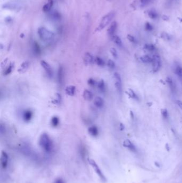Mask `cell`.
<instances>
[{
    "instance_id": "30",
    "label": "cell",
    "mask_w": 182,
    "mask_h": 183,
    "mask_svg": "<svg viewBox=\"0 0 182 183\" xmlns=\"http://www.w3.org/2000/svg\"><path fill=\"white\" fill-rule=\"evenodd\" d=\"M175 73H176L179 77L182 79V67L177 66L175 70Z\"/></svg>"
},
{
    "instance_id": "4",
    "label": "cell",
    "mask_w": 182,
    "mask_h": 183,
    "mask_svg": "<svg viewBox=\"0 0 182 183\" xmlns=\"http://www.w3.org/2000/svg\"><path fill=\"white\" fill-rule=\"evenodd\" d=\"M152 0H134L131 4V6L135 10L143 8L147 6Z\"/></svg>"
},
{
    "instance_id": "14",
    "label": "cell",
    "mask_w": 182,
    "mask_h": 183,
    "mask_svg": "<svg viewBox=\"0 0 182 183\" xmlns=\"http://www.w3.org/2000/svg\"><path fill=\"white\" fill-rule=\"evenodd\" d=\"M117 29V23L116 22H113L110 25L109 28L108 29V34L110 37H113L115 34V31Z\"/></svg>"
},
{
    "instance_id": "3",
    "label": "cell",
    "mask_w": 182,
    "mask_h": 183,
    "mask_svg": "<svg viewBox=\"0 0 182 183\" xmlns=\"http://www.w3.org/2000/svg\"><path fill=\"white\" fill-rule=\"evenodd\" d=\"M115 16V12L112 11L106 14L105 16L103 17L101 19V22L99 25V26L98 27V30H101L104 29L105 27L107 26L109 23L111 22L112 20H113L114 17Z\"/></svg>"
},
{
    "instance_id": "8",
    "label": "cell",
    "mask_w": 182,
    "mask_h": 183,
    "mask_svg": "<svg viewBox=\"0 0 182 183\" xmlns=\"http://www.w3.org/2000/svg\"><path fill=\"white\" fill-rule=\"evenodd\" d=\"M95 57L91 53H86L83 56V62L85 65H90L95 63Z\"/></svg>"
},
{
    "instance_id": "10",
    "label": "cell",
    "mask_w": 182,
    "mask_h": 183,
    "mask_svg": "<svg viewBox=\"0 0 182 183\" xmlns=\"http://www.w3.org/2000/svg\"><path fill=\"white\" fill-rule=\"evenodd\" d=\"M65 92L67 96H73L76 93V87L74 85L67 86L65 88Z\"/></svg>"
},
{
    "instance_id": "6",
    "label": "cell",
    "mask_w": 182,
    "mask_h": 183,
    "mask_svg": "<svg viewBox=\"0 0 182 183\" xmlns=\"http://www.w3.org/2000/svg\"><path fill=\"white\" fill-rule=\"evenodd\" d=\"M40 64L41 67L45 70L46 73L48 75V77L50 78H52L53 75V69L51 67L50 65L48 62L45 60H41L40 62Z\"/></svg>"
},
{
    "instance_id": "9",
    "label": "cell",
    "mask_w": 182,
    "mask_h": 183,
    "mask_svg": "<svg viewBox=\"0 0 182 183\" xmlns=\"http://www.w3.org/2000/svg\"><path fill=\"white\" fill-rule=\"evenodd\" d=\"M8 155L6 152L2 151L1 156V164L3 169L6 168L8 165Z\"/></svg>"
},
{
    "instance_id": "28",
    "label": "cell",
    "mask_w": 182,
    "mask_h": 183,
    "mask_svg": "<svg viewBox=\"0 0 182 183\" xmlns=\"http://www.w3.org/2000/svg\"><path fill=\"white\" fill-rule=\"evenodd\" d=\"M126 93L129 96L130 98H133V99H137V100L138 99L137 96L136 94L134 92V91L132 90V89L129 88L128 90L127 91H126Z\"/></svg>"
},
{
    "instance_id": "27",
    "label": "cell",
    "mask_w": 182,
    "mask_h": 183,
    "mask_svg": "<svg viewBox=\"0 0 182 183\" xmlns=\"http://www.w3.org/2000/svg\"><path fill=\"white\" fill-rule=\"evenodd\" d=\"M140 59L142 62L145 63H151V62L152 63V61H153V59L149 56H148V55L143 56L140 57Z\"/></svg>"
},
{
    "instance_id": "26",
    "label": "cell",
    "mask_w": 182,
    "mask_h": 183,
    "mask_svg": "<svg viewBox=\"0 0 182 183\" xmlns=\"http://www.w3.org/2000/svg\"><path fill=\"white\" fill-rule=\"evenodd\" d=\"M115 80L114 83V85L115 88L117 90V91L119 92V93L121 94L122 91V81H118V80Z\"/></svg>"
},
{
    "instance_id": "23",
    "label": "cell",
    "mask_w": 182,
    "mask_h": 183,
    "mask_svg": "<svg viewBox=\"0 0 182 183\" xmlns=\"http://www.w3.org/2000/svg\"><path fill=\"white\" fill-rule=\"evenodd\" d=\"M61 100H62V99H61V94L57 93L55 94V99L53 101V104L59 105L61 104Z\"/></svg>"
},
{
    "instance_id": "24",
    "label": "cell",
    "mask_w": 182,
    "mask_h": 183,
    "mask_svg": "<svg viewBox=\"0 0 182 183\" xmlns=\"http://www.w3.org/2000/svg\"><path fill=\"white\" fill-rule=\"evenodd\" d=\"M166 81L167 83H168V85L170 86V89L172 90V91L173 92L175 91L176 90V86L175 83H174V82L172 81V80L169 77L167 78L166 79Z\"/></svg>"
},
{
    "instance_id": "18",
    "label": "cell",
    "mask_w": 182,
    "mask_h": 183,
    "mask_svg": "<svg viewBox=\"0 0 182 183\" xmlns=\"http://www.w3.org/2000/svg\"><path fill=\"white\" fill-rule=\"evenodd\" d=\"M95 63L99 67H103L105 65V62L103 59L99 56L95 57Z\"/></svg>"
},
{
    "instance_id": "41",
    "label": "cell",
    "mask_w": 182,
    "mask_h": 183,
    "mask_svg": "<svg viewBox=\"0 0 182 183\" xmlns=\"http://www.w3.org/2000/svg\"><path fill=\"white\" fill-rule=\"evenodd\" d=\"M0 131H1V134H3L5 131H6V128H5V126L3 124H1V126H0Z\"/></svg>"
},
{
    "instance_id": "13",
    "label": "cell",
    "mask_w": 182,
    "mask_h": 183,
    "mask_svg": "<svg viewBox=\"0 0 182 183\" xmlns=\"http://www.w3.org/2000/svg\"><path fill=\"white\" fill-rule=\"evenodd\" d=\"M93 104L97 108H102L104 106V101L103 99H102L101 97L97 96L94 99Z\"/></svg>"
},
{
    "instance_id": "45",
    "label": "cell",
    "mask_w": 182,
    "mask_h": 183,
    "mask_svg": "<svg viewBox=\"0 0 182 183\" xmlns=\"http://www.w3.org/2000/svg\"><path fill=\"white\" fill-rule=\"evenodd\" d=\"M130 115H131V117H132V118H134V114H133V112H132V111H130Z\"/></svg>"
},
{
    "instance_id": "36",
    "label": "cell",
    "mask_w": 182,
    "mask_h": 183,
    "mask_svg": "<svg viewBox=\"0 0 182 183\" xmlns=\"http://www.w3.org/2000/svg\"><path fill=\"white\" fill-rule=\"evenodd\" d=\"M113 78L114 80H118V81H122L121 75H120L118 72H115V73H114Z\"/></svg>"
},
{
    "instance_id": "11",
    "label": "cell",
    "mask_w": 182,
    "mask_h": 183,
    "mask_svg": "<svg viewBox=\"0 0 182 183\" xmlns=\"http://www.w3.org/2000/svg\"><path fill=\"white\" fill-rule=\"evenodd\" d=\"M33 117V112L30 110H25L22 114V118L25 122H30Z\"/></svg>"
},
{
    "instance_id": "15",
    "label": "cell",
    "mask_w": 182,
    "mask_h": 183,
    "mask_svg": "<svg viewBox=\"0 0 182 183\" xmlns=\"http://www.w3.org/2000/svg\"><path fill=\"white\" fill-rule=\"evenodd\" d=\"M123 146L125 147H126V148L129 149L130 151H133V152L136 151L135 146L132 143V141H130L128 139H126V140L124 141V142H123Z\"/></svg>"
},
{
    "instance_id": "43",
    "label": "cell",
    "mask_w": 182,
    "mask_h": 183,
    "mask_svg": "<svg viewBox=\"0 0 182 183\" xmlns=\"http://www.w3.org/2000/svg\"><path fill=\"white\" fill-rule=\"evenodd\" d=\"M176 104L178 105V107L182 109V101H181L180 100H177L176 101Z\"/></svg>"
},
{
    "instance_id": "37",
    "label": "cell",
    "mask_w": 182,
    "mask_h": 183,
    "mask_svg": "<svg viewBox=\"0 0 182 183\" xmlns=\"http://www.w3.org/2000/svg\"><path fill=\"white\" fill-rule=\"evenodd\" d=\"M161 114H162V116L164 117V118H168V111H167V110L166 109H161Z\"/></svg>"
},
{
    "instance_id": "17",
    "label": "cell",
    "mask_w": 182,
    "mask_h": 183,
    "mask_svg": "<svg viewBox=\"0 0 182 183\" xmlns=\"http://www.w3.org/2000/svg\"><path fill=\"white\" fill-rule=\"evenodd\" d=\"M88 133L91 136H97L99 134V131L98 128H97V126H91L89 127L88 128Z\"/></svg>"
},
{
    "instance_id": "12",
    "label": "cell",
    "mask_w": 182,
    "mask_h": 183,
    "mask_svg": "<svg viewBox=\"0 0 182 183\" xmlns=\"http://www.w3.org/2000/svg\"><path fill=\"white\" fill-rule=\"evenodd\" d=\"M30 64L29 61H26L23 62L19 67L18 72L20 73H24L29 69L30 67Z\"/></svg>"
},
{
    "instance_id": "31",
    "label": "cell",
    "mask_w": 182,
    "mask_h": 183,
    "mask_svg": "<svg viewBox=\"0 0 182 183\" xmlns=\"http://www.w3.org/2000/svg\"><path fill=\"white\" fill-rule=\"evenodd\" d=\"M52 5H53L52 1H49L48 3L46 4L45 6H44V7H43V10H44V11H45V12H48V11H49V10H50L51 8V6H52Z\"/></svg>"
},
{
    "instance_id": "20",
    "label": "cell",
    "mask_w": 182,
    "mask_h": 183,
    "mask_svg": "<svg viewBox=\"0 0 182 183\" xmlns=\"http://www.w3.org/2000/svg\"><path fill=\"white\" fill-rule=\"evenodd\" d=\"M59 122H60L59 118L57 116H53V117L51 119V125L54 128H56V127L58 126Z\"/></svg>"
},
{
    "instance_id": "22",
    "label": "cell",
    "mask_w": 182,
    "mask_h": 183,
    "mask_svg": "<svg viewBox=\"0 0 182 183\" xmlns=\"http://www.w3.org/2000/svg\"><path fill=\"white\" fill-rule=\"evenodd\" d=\"M14 62L10 63V64L9 65L8 67H6V69L5 70V71H4V75H8L11 73V72L14 69Z\"/></svg>"
},
{
    "instance_id": "29",
    "label": "cell",
    "mask_w": 182,
    "mask_h": 183,
    "mask_svg": "<svg viewBox=\"0 0 182 183\" xmlns=\"http://www.w3.org/2000/svg\"><path fill=\"white\" fill-rule=\"evenodd\" d=\"M148 16H149L150 18L156 19L158 17L157 13L154 10H151L148 12Z\"/></svg>"
},
{
    "instance_id": "40",
    "label": "cell",
    "mask_w": 182,
    "mask_h": 183,
    "mask_svg": "<svg viewBox=\"0 0 182 183\" xmlns=\"http://www.w3.org/2000/svg\"><path fill=\"white\" fill-rule=\"evenodd\" d=\"M127 39L132 43H136V39L132 35H127Z\"/></svg>"
},
{
    "instance_id": "32",
    "label": "cell",
    "mask_w": 182,
    "mask_h": 183,
    "mask_svg": "<svg viewBox=\"0 0 182 183\" xmlns=\"http://www.w3.org/2000/svg\"><path fill=\"white\" fill-rule=\"evenodd\" d=\"M107 65L108 67L111 69H113L115 67V64L114 62L111 59H109L107 61Z\"/></svg>"
},
{
    "instance_id": "35",
    "label": "cell",
    "mask_w": 182,
    "mask_h": 183,
    "mask_svg": "<svg viewBox=\"0 0 182 183\" xmlns=\"http://www.w3.org/2000/svg\"><path fill=\"white\" fill-rule=\"evenodd\" d=\"M110 53L113 56L115 59H117L118 57V54H117V51L114 48H111L110 49Z\"/></svg>"
},
{
    "instance_id": "7",
    "label": "cell",
    "mask_w": 182,
    "mask_h": 183,
    "mask_svg": "<svg viewBox=\"0 0 182 183\" xmlns=\"http://www.w3.org/2000/svg\"><path fill=\"white\" fill-rule=\"evenodd\" d=\"M153 59V71L154 72H156L160 69L161 67V59L159 55H154Z\"/></svg>"
},
{
    "instance_id": "34",
    "label": "cell",
    "mask_w": 182,
    "mask_h": 183,
    "mask_svg": "<svg viewBox=\"0 0 182 183\" xmlns=\"http://www.w3.org/2000/svg\"><path fill=\"white\" fill-rule=\"evenodd\" d=\"M144 48L148 51H153L156 49V47L152 44H146L144 46Z\"/></svg>"
},
{
    "instance_id": "42",
    "label": "cell",
    "mask_w": 182,
    "mask_h": 183,
    "mask_svg": "<svg viewBox=\"0 0 182 183\" xmlns=\"http://www.w3.org/2000/svg\"><path fill=\"white\" fill-rule=\"evenodd\" d=\"M54 183H65L63 179L61 178H58V179H56Z\"/></svg>"
},
{
    "instance_id": "33",
    "label": "cell",
    "mask_w": 182,
    "mask_h": 183,
    "mask_svg": "<svg viewBox=\"0 0 182 183\" xmlns=\"http://www.w3.org/2000/svg\"><path fill=\"white\" fill-rule=\"evenodd\" d=\"M88 84L90 86L93 87V86H97V83L96 81L95 80L91 78H89L88 80Z\"/></svg>"
},
{
    "instance_id": "25",
    "label": "cell",
    "mask_w": 182,
    "mask_h": 183,
    "mask_svg": "<svg viewBox=\"0 0 182 183\" xmlns=\"http://www.w3.org/2000/svg\"><path fill=\"white\" fill-rule=\"evenodd\" d=\"M112 38L116 45L118 46L119 47H121L122 46V42L121 39H120V38L119 36L114 35Z\"/></svg>"
},
{
    "instance_id": "2",
    "label": "cell",
    "mask_w": 182,
    "mask_h": 183,
    "mask_svg": "<svg viewBox=\"0 0 182 183\" xmlns=\"http://www.w3.org/2000/svg\"><path fill=\"white\" fill-rule=\"evenodd\" d=\"M38 37L43 42H49L54 38V34L45 27H41L38 29Z\"/></svg>"
},
{
    "instance_id": "38",
    "label": "cell",
    "mask_w": 182,
    "mask_h": 183,
    "mask_svg": "<svg viewBox=\"0 0 182 183\" xmlns=\"http://www.w3.org/2000/svg\"><path fill=\"white\" fill-rule=\"evenodd\" d=\"M145 29L147 30H149L151 31L153 30V27H152V25L150 24V22H147L145 24Z\"/></svg>"
},
{
    "instance_id": "16",
    "label": "cell",
    "mask_w": 182,
    "mask_h": 183,
    "mask_svg": "<svg viewBox=\"0 0 182 183\" xmlns=\"http://www.w3.org/2000/svg\"><path fill=\"white\" fill-rule=\"evenodd\" d=\"M83 97L84 99L87 101H91L93 98V93L89 90H85L83 91Z\"/></svg>"
},
{
    "instance_id": "21",
    "label": "cell",
    "mask_w": 182,
    "mask_h": 183,
    "mask_svg": "<svg viewBox=\"0 0 182 183\" xmlns=\"http://www.w3.org/2000/svg\"><path fill=\"white\" fill-rule=\"evenodd\" d=\"M63 77H64V72H63V67H59L58 71V80L59 83H62L63 81Z\"/></svg>"
},
{
    "instance_id": "39",
    "label": "cell",
    "mask_w": 182,
    "mask_h": 183,
    "mask_svg": "<svg viewBox=\"0 0 182 183\" xmlns=\"http://www.w3.org/2000/svg\"><path fill=\"white\" fill-rule=\"evenodd\" d=\"M161 37L163 39L166 40H170V37L169 36V35H168L166 33H164L163 34H162Z\"/></svg>"
},
{
    "instance_id": "5",
    "label": "cell",
    "mask_w": 182,
    "mask_h": 183,
    "mask_svg": "<svg viewBox=\"0 0 182 183\" xmlns=\"http://www.w3.org/2000/svg\"><path fill=\"white\" fill-rule=\"evenodd\" d=\"M88 162H89V164L91 165L93 169H95L96 173L98 175V176H99V178L103 181H106V178L105 176L104 175L103 173H102L101 169L99 168V166L97 165L95 161H94L93 160H92V159H89L88 160Z\"/></svg>"
},
{
    "instance_id": "44",
    "label": "cell",
    "mask_w": 182,
    "mask_h": 183,
    "mask_svg": "<svg viewBox=\"0 0 182 183\" xmlns=\"http://www.w3.org/2000/svg\"><path fill=\"white\" fill-rule=\"evenodd\" d=\"M125 125H124V124L123 123H120V130L121 131H123L124 130V129H125Z\"/></svg>"
},
{
    "instance_id": "19",
    "label": "cell",
    "mask_w": 182,
    "mask_h": 183,
    "mask_svg": "<svg viewBox=\"0 0 182 183\" xmlns=\"http://www.w3.org/2000/svg\"><path fill=\"white\" fill-rule=\"evenodd\" d=\"M97 87L98 89L101 92H104L106 90L105 83L103 79H101L97 83Z\"/></svg>"
},
{
    "instance_id": "1",
    "label": "cell",
    "mask_w": 182,
    "mask_h": 183,
    "mask_svg": "<svg viewBox=\"0 0 182 183\" xmlns=\"http://www.w3.org/2000/svg\"><path fill=\"white\" fill-rule=\"evenodd\" d=\"M38 144L43 151L46 152H50L53 149V144L50 136L46 133H43L41 135L38 141Z\"/></svg>"
}]
</instances>
